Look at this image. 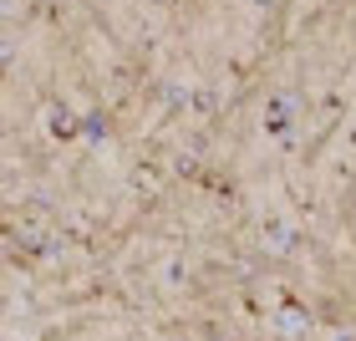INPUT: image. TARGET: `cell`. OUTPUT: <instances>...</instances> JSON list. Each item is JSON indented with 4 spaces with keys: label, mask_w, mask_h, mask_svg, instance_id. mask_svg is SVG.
Here are the masks:
<instances>
[{
    "label": "cell",
    "mask_w": 356,
    "mask_h": 341,
    "mask_svg": "<svg viewBox=\"0 0 356 341\" xmlns=\"http://www.w3.org/2000/svg\"><path fill=\"white\" fill-rule=\"evenodd\" d=\"M290 112H296V102H285V97H275V102H270V127H275V133H285Z\"/></svg>",
    "instance_id": "1"
},
{
    "label": "cell",
    "mask_w": 356,
    "mask_h": 341,
    "mask_svg": "<svg viewBox=\"0 0 356 341\" xmlns=\"http://www.w3.org/2000/svg\"><path fill=\"white\" fill-rule=\"evenodd\" d=\"M51 127H56V138H72V133H76V122H72V112H61V107L51 112Z\"/></svg>",
    "instance_id": "2"
}]
</instances>
